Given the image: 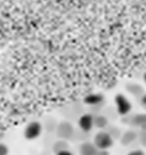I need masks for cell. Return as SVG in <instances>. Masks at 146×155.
I'll use <instances>...</instances> for the list:
<instances>
[{"mask_svg": "<svg viewBox=\"0 0 146 155\" xmlns=\"http://www.w3.org/2000/svg\"><path fill=\"white\" fill-rule=\"evenodd\" d=\"M136 139H137L136 131L128 130L121 136V144L122 145H130V144H132Z\"/></svg>", "mask_w": 146, "mask_h": 155, "instance_id": "8", "label": "cell"}, {"mask_svg": "<svg viewBox=\"0 0 146 155\" xmlns=\"http://www.w3.org/2000/svg\"><path fill=\"white\" fill-rule=\"evenodd\" d=\"M98 148L94 143L86 141L80 146V155H97Z\"/></svg>", "mask_w": 146, "mask_h": 155, "instance_id": "7", "label": "cell"}, {"mask_svg": "<svg viewBox=\"0 0 146 155\" xmlns=\"http://www.w3.org/2000/svg\"><path fill=\"white\" fill-rule=\"evenodd\" d=\"M143 79H144V82L146 83V72L144 73V77H143Z\"/></svg>", "mask_w": 146, "mask_h": 155, "instance_id": "17", "label": "cell"}, {"mask_svg": "<svg viewBox=\"0 0 146 155\" xmlns=\"http://www.w3.org/2000/svg\"><path fill=\"white\" fill-rule=\"evenodd\" d=\"M128 155H145V153L141 150H131Z\"/></svg>", "mask_w": 146, "mask_h": 155, "instance_id": "15", "label": "cell"}, {"mask_svg": "<svg viewBox=\"0 0 146 155\" xmlns=\"http://www.w3.org/2000/svg\"><path fill=\"white\" fill-rule=\"evenodd\" d=\"M56 155H73V153L68 148H66V150H59V152H57Z\"/></svg>", "mask_w": 146, "mask_h": 155, "instance_id": "14", "label": "cell"}, {"mask_svg": "<svg viewBox=\"0 0 146 155\" xmlns=\"http://www.w3.org/2000/svg\"><path fill=\"white\" fill-rule=\"evenodd\" d=\"M0 155H8V147L2 143H0Z\"/></svg>", "mask_w": 146, "mask_h": 155, "instance_id": "13", "label": "cell"}, {"mask_svg": "<svg viewBox=\"0 0 146 155\" xmlns=\"http://www.w3.org/2000/svg\"><path fill=\"white\" fill-rule=\"evenodd\" d=\"M105 101L102 94H89L83 98V103L88 106H99Z\"/></svg>", "mask_w": 146, "mask_h": 155, "instance_id": "6", "label": "cell"}, {"mask_svg": "<svg viewBox=\"0 0 146 155\" xmlns=\"http://www.w3.org/2000/svg\"><path fill=\"white\" fill-rule=\"evenodd\" d=\"M141 129H143L144 131H146V123H145V124H144L143 127H141Z\"/></svg>", "mask_w": 146, "mask_h": 155, "instance_id": "18", "label": "cell"}, {"mask_svg": "<svg viewBox=\"0 0 146 155\" xmlns=\"http://www.w3.org/2000/svg\"><path fill=\"white\" fill-rule=\"evenodd\" d=\"M114 102H115V107H117L118 114H120L122 116H127L130 114V112L132 110L131 103L124 95L118 94L115 98H114Z\"/></svg>", "mask_w": 146, "mask_h": 155, "instance_id": "2", "label": "cell"}, {"mask_svg": "<svg viewBox=\"0 0 146 155\" xmlns=\"http://www.w3.org/2000/svg\"><path fill=\"white\" fill-rule=\"evenodd\" d=\"M127 90L130 92L131 95H134L135 97H139V98L145 94L143 87L139 86V84H137V83H130V84H128L127 86Z\"/></svg>", "mask_w": 146, "mask_h": 155, "instance_id": "9", "label": "cell"}, {"mask_svg": "<svg viewBox=\"0 0 146 155\" xmlns=\"http://www.w3.org/2000/svg\"><path fill=\"white\" fill-rule=\"evenodd\" d=\"M129 123L135 127L141 128L146 123V114H135V115H132L130 117V122Z\"/></svg>", "mask_w": 146, "mask_h": 155, "instance_id": "10", "label": "cell"}, {"mask_svg": "<svg viewBox=\"0 0 146 155\" xmlns=\"http://www.w3.org/2000/svg\"><path fill=\"white\" fill-rule=\"evenodd\" d=\"M113 143H114V138L108 131H99L94 137V144L96 145L98 150H107L113 146Z\"/></svg>", "mask_w": 146, "mask_h": 155, "instance_id": "1", "label": "cell"}, {"mask_svg": "<svg viewBox=\"0 0 146 155\" xmlns=\"http://www.w3.org/2000/svg\"><path fill=\"white\" fill-rule=\"evenodd\" d=\"M94 124L95 127H97L99 129H104L108 126V120H107L106 116L104 115H97L94 116Z\"/></svg>", "mask_w": 146, "mask_h": 155, "instance_id": "11", "label": "cell"}, {"mask_svg": "<svg viewBox=\"0 0 146 155\" xmlns=\"http://www.w3.org/2000/svg\"><path fill=\"white\" fill-rule=\"evenodd\" d=\"M66 148H68V143H66V140H64V139H59V140L54 145L55 153H57V152H59V150H66Z\"/></svg>", "mask_w": 146, "mask_h": 155, "instance_id": "12", "label": "cell"}, {"mask_svg": "<svg viewBox=\"0 0 146 155\" xmlns=\"http://www.w3.org/2000/svg\"><path fill=\"white\" fill-rule=\"evenodd\" d=\"M42 132V126L38 121L30 122L24 129V137L28 140H34L37 139Z\"/></svg>", "mask_w": 146, "mask_h": 155, "instance_id": "3", "label": "cell"}, {"mask_svg": "<svg viewBox=\"0 0 146 155\" xmlns=\"http://www.w3.org/2000/svg\"><path fill=\"white\" fill-rule=\"evenodd\" d=\"M141 105L144 107V108H146V94H144V95L141 97Z\"/></svg>", "mask_w": 146, "mask_h": 155, "instance_id": "16", "label": "cell"}, {"mask_svg": "<svg viewBox=\"0 0 146 155\" xmlns=\"http://www.w3.org/2000/svg\"><path fill=\"white\" fill-rule=\"evenodd\" d=\"M56 134L58 136V138L66 140V139H70V138L73 137V135H74V128L68 121L61 122V123H58L57 128H56Z\"/></svg>", "mask_w": 146, "mask_h": 155, "instance_id": "4", "label": "cell"}, {"mask_svg": "<svg viewBox=\"0 0 146 155\" xmlns=\"http://www.w3.org/2000/svg\"><path fill=\"white\" fill-rule=\"evenodd\" d=\"M78 124L79 128L83 131V132H89L91 131L95 124H94V116L91 114H82V115L79 117L78 120Z\"/></svg>", "mask_w": 146, "mask_h": 155, "instance_id": "5", "label": "cell"}]
</instances>
